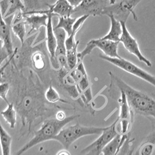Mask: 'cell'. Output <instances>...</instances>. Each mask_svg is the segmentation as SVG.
Wrapping results in <instances>:
<instances>
[{"instance_id":"obj_1","label":"cell","mask_w":155,"mask_h":155,"mask_svg":"<svg viewBox=\"0 0 155 155\" xmlns=\"http://www.w3.org/2000/svg\"><path fill=\"white\" fill-rule=\"evenodd\" d=\"M109 75L111 83L125 93L134 117L138 114L147 118H153L155 122V99L147 93L133 88L111 72H109Z\"/></svg>"},{"instance_id":"obj_2","label":"cell","mask_w":155,"mask_h":155,"mask_svg":"<svg viewBox=\"0 0 155 155\" xmlns=\"http://www.w3.org/2000/svg\"><path fill=\"white\" fill-rule=\"evenodd\" d=\"M79 117V115L70 116L62 121L55 118H47L39 130L35 132L34 137L31 140L13 155H22L36 145L48 140H53L55 137L67 124Z\"/></svg>"},{"instance_id":"obj_3","label":"cell","mask_w":155,"mask_h":155,"mask_svg":"<svg viewBox=\"0 0 155 155\" xmlns=\"http://www.w3.org/2000/svg\"><path fill=\"white\" fill-rule=\"evenodd\" d=\"M106 128V127H85L77 123L67 128H63L53 140L58 142L65 149L68 150L71 145L79 138L88 135H100Z\"/></svg>"},{"instance_id":"obj_4","label":"cell","mask_w":155,"mask_h":155,"mask_svg":"<svg viewBox=\"0 0 155 155\" xmlns=\"http://www.w3.org/2000/svg\"><path fill=\"white\" fill-rule=\"evenodd\" d=\"M142 0H120L114 4L110 5L104 9L102 15H113L120 22H126L131 14L135 21L138 18L135 13V8Z\"/></svg>"},{"instance_id":"obj_5","label":"cell","mask_w":155,"mask_h":155,"mask_svg":"<svg viewBox=\"0 0 155 155\" xmlns=\"http://www.w3.org/2000/svg\"><path fill=\"white\" fill-rule=\"evenodd\" d=\"M120 92V97L118 100L120 107L119 115L115 123V128L118 135H127L130 133L134 117L130 109L125 93Z\"/></svg>"},{"instance_id":"obj_6","label":"cell","mask_w":155,"mask_h":155,"mask_svg":"<svg viewBox=\"0 0 155 155\" xmlns=\"http://www.w3.org/2000/svg\"><path fill=\"white\" fill-rule=\"evenodd\" d=\"M99 57L107 62L112 64L117 67L123 70L134 76L139 78L155 87V77L148 73L146 71L140 68L137 65L125 60L122 57L110 58L105 55L100 54Z\"/></svg>"},{"instance_id":"obj_7","label":"cell","mask_w":155,"mask_h":155,"mask_svg":"<svg viewBox=\"0 0 155 155\" xmlns=\"http://www.w3.org/2000/svg\"><path fill=\"white\" fill-rule=\"evenodd\" d=\"M110 5L109 0H82L81 4L74 9L71 17L77 19L82 16L103 15L104 9Z\"/></svg>"},{"instance_id":"obj_8","label":"cell","mask_w":155,"mask_h":155,"mask_svg":"<svg viewBox=\"0 0 155 155\" xmlns=\"http://www.w3.org/2000/svg\"><path fill=\"white\" fill-rule=\"evenodd\" d=\"M117 134L115 128V123L106 127V128L102 132L99 137L93 141L92 143L83 149L81 153L84 155H100L104 147Z\"/></svg>"},{"instance_id":"obj_9","label":"cell","mask_w":155,"mask_h":155,"mask_svg":"<svg viewBox=\"0 0 155 155\" xmlns=\"http://www.w3.org/2000/svg\"><path fill=\"white\" fill-rule=\"evenodd\" d=\"M121 23L123 28V33L120 42L123 45L125 48L130 53L135 55L140 61L144 63L148 67H151L152 66V62L142 53L137 40L134 38L130 31H128L127 28L126 22H121Z\"/></svg>"},{"instance_id":"obj_10","label":"cell","mask_w":155,"mask_h":155,"mask_svg":"<svg viewBox=\"0 0 155 155\" xmlns=\"http://www.w3.org/2000/svg\"><path fill=\"white\" fill-rule=\"evenodd\" d=\"M34 14H47L48 16L47 23L46 27L47 47L48 53L50 55L52 62L53 63V62H57L55 60V50L57 47V41H56L54 31V26L53 25V17L54 16V15L52 13H51L48 11V9L44 10V11L41 9L37 12H35Z\"/></svg>"},{"instance_id":"obj_11","label":"cell","mask_w":155,"mask_h":155,"mask_svg":"<svg viewBox=\"0 0 155 155\" xmlns=\"http://www.w3.org/2000/svg\"><path fill=\"white\" fill-rule=\"evenodd\" d=\"M23 16L26 25H28L30 27V30L27 35L28 36L38 31L41 27H46L48 20V16L47 14H23Z\"/></svg>"},{"instance_id":"obj_12","label":"cell","mask_w":155,"mask_h":155,"mask_svg":"<svg viewBox=\"0 0 155 155\" xmlns=\"http://www.w3.org/2000/svg\"><path fill=\"white\" fill-rule=\"evenodd\" d=\"M92 42L94 44L96 48L101 50L104 55L110 58H120L118 53V45L120 42L114 41L109 40L103 39H93Z\"/></svg>"},{"instance_id":"obj_13","label":"cell","mask_w":155,"mask_h":155,"mask_svg":"<svg viewBox=\"0 0 155 155\" xmlns=\"http://www.w3.org/2000/svg\"><path fill=\"white\" fill-rule=\"evenodd\" d=\"M23 12H17L13 16L11 23V29L14 35L19 40L22 45H23L26 35V23L24 20Z\"/></svg>"},{"instance_id":"obj_14","label":"cell","mask_w":155,"mask_h":155,"mask_svg":"<svg viewBox=\"0 0 155 155\" xmlns=\"http://www.w3.org/2000/svg\"><path fill=\"white\" fill-rule=\"evenodd\" d=\"M0 38L4 41V47L11 56L14 53L12 40L11 34V24L4 19L0 8Z\"/></svg>"},{"instance_id":"obj_15","label":"cell","mask_w":155,"mask_h":155,"mask_svg":"<svg viewBox=\"0 0 155 155\" xmlns=\"http://www.w3.org/2000/svg\"><path fill=\"white\" fill-rule=\"evenodd\" d=\"M48 11L54 16L58 17L71 16L74 8H72L67 0H57L53 4H48Z\"/></svg>"},{"instance_id":"obj_16","label":"cell","mask_w":155,"mask_h":155,"mask_svg":"<svg viewBox=\"0 0 155 155\" xmlns=\"http://www.w3.org/2000/svg\"><path fill=\"white\" fill-rule=\"evenodd\" d=\"M155 150V123L152 132L142 142L138 147L135 155H152Z\"/></svg>"},{"instance_id":"obj_17","label":"cell","mask_w":155,"mask_h":155,"mask_svg":"<svg viewBox=\"0 0 155 155\" xmlns=\"http://www.w3.org/2000/svg\"><path fill=\"white\" fill-rule=\"evenodd\" d=\"M107 16L110 18L111 22L110 29L108 33L101 39L120 42L121 36L123 33L121 23L119 21L117 20L113 15H109Z\"/></svg>"},{"instance_id":"obj_18","label":"cell","mask_w":155,"mask_h":155,"mask_svg":"<svg viewBox=\"0 0 155 155\" xmlns=\"http://www.w3.org/2000/svg\"><path fill=\"white\" fill-rule=\"evenodd\" d=\"M128 134L127 135H117L116 136L111 140L106 146L103 149L101 153L103 155H116L120 147L124 143Z\"/></svg>"},{"instance_id":"obj_19","label":"cell","mask_w":155,"mask_h":155,"mask_svg":"<svg viewBox=\"0 0 155 155\" xmlns=\"http://www.w3.org/2000/svg\"><path fill=\"white\" fill-rule=\"evenodd\" d=\"M89 17V16L87 15L82 16L77 19L73 26L72 31L71 35L67 36V38L65 41V46L67 50H70L76 45L77 41L75 40V36L78 32L81 29L84 23H85V22Z\"/></svg>"},{"instance_id":"obj_20","label":"cell","mask_w":155,"mask_h":155,"mask_svg":"<svg viewBox=\"0 0 155 155\" xmlns=\"http://www.w3.org/2000/svg\"><path fill=\"white\" fill-rule=\"evenodd\" d=\"M54 31L57 41V47L55 54L56 60V57L58 56L66 55L67 49L65 46V41L68 36L67 33L62 29H57L54 27Z\"/></svg>"},{"instance_id":"obj_21","label":"cell","mask_w":155,"mask_h":155,"mask_svg":"<svg viewBox=\"0 0 155 155\" xmlns=\"http://www.w3.org/2000/svg\"><path fill=\"white\" fill-rule=\"evenodd\" d=\"M12 138L0 121V146L2 155H11Z\"/></svg>"},{"instance_id":"obj_22","label":"cell","mask_w":155,"mask_h":155,"mask_svg":"<svg viewBox=\"0 0 155 155\" xmlns=\"http://www.w3.org/2000/svg\"><path fill=\"white\" fill-rule=\"evenodd\" d=\"M1 114L9 125L10 128H15L17 123V111L13 103L10 102L7 107L1 112Z\"/></svg>"},{"instance_id":"obj_23","label":"cell","mask_w":155,"mask_h":155,"mask_svg":"<svg viewBox=\"0 0 155 155\" xmlns=\"http://www.w3.org/2000/svg\"><path fill=\"white\" fill-rule=\"evenodd\" d=\"M58 21L57 25L54 26L57 29H62L67 34V36H70L72 31L73 26L75 22L77 19L71 16L67 17H58Z\"/></svg>"},{"instance_id":"obj_24","label":"cell","mask_w":155,"mask_h":155,"mask_svg":"<svg viewBox=\"0 0 155 155\" xmlns=\"http://www.w3.org/2000/svg\"><path fill=\"white\" fill-rule=\"evenodd\" d=\"M45 97L47 101L50 104H54L57 102H61L63 103H68L65 99H63L57 91L52 85L49 86L45 92Z\"/></svg>"},{"instance_id":"obj_25","label":"cell","mask_w":155,"mask_h":155,"mask_svg":"<svg viewBox=\"0 0 155 155\" xmlns=\"http://www.w3.org/2000/svg\"><path fill=\"white\" fill-rule=\"evenodd\" d=\"M79 44V41L78 40L76 45L70 50H67L66 57L70 71L74 70L77 66L79 61L78 58V47Z\"/></svg>"},{"instance_id":"obj_26","label":"cell","mask_w":155,"mask_h":155,"mask_svg":"<svg viewBox=\"0 0 155 155\" xmlns=\"http://www.w3.org/2000/svg\"><path fill=\"white\" fill-rule=\"evenodd\" d=\"M134 141L135 138H131L129 134L116 155H134Z\"/></svg>"},{"instance_id":"obj_27","label":"cell","mask_w":155,"mask_h":155,"mask_svg":"<svg viewBox=\"0 0 155 155\" xmlns=\"http://www.w3.org/2000/svg\"><path fill=\"white\" fill-rule=\"evenodd\" d=\"M21 1L24 6V15L30 14L41 10L39 0H21Z\"/></svg>"},{"instance_id":"obj_28","label":"cell","mask_w":155,"mask_h":155,"mask_svg":"<svg viewBox=\"0 0 155 155\" xmlns=\"http://www.w3.org/2000/svg\"><path fill=\"white\" fill-rule=\"evenodd\" d=\"M96 47L95 46L94 44L92 42V40L89 41L87 43L85 48L82 51L78 53V58L79 62H83V60L86 56L90 54L93 51V49H94Z\"/></svg>"},{"instance_id":"obj_29","label":"cell","mask_w":155,"mask_h":155,"mask_svg":"<svg viewBox=\"0 0 155 155\" xmlns=\"http://www.w3.org/2000/svg\"><path fill=\"white\" fill-rule=\"evenodd\" d=\"M10 85L8 82H4L0 84V98L4 101L7 104V105L10 103L7 97Z\"/></svg>"},{"instance_id":"obj_30","label":"cell","mask_w":155,"mask_h":155,"mask_svg":"<svg viewBox=\"0 0 155 155\" xmlns=\"http://www.w3.org/2000/svg\"><path fill=\"white\" fill-rule=\"evenodd\" d=\"M17 52H18V48H16L15 49H14V53L11 55V56H9V58L8 61H7L2 66H1L0 67V84L4 82V75L5 70H6V68L8 67V65L10 64V63L12 61V60L14 58Z\"/></svg>"},{"instance_id":"obj_31","label":"cell","mask_w":155,"mask_h":155,"mask_svg":"<svg viewBox=\"0 0 155 155\" xmlns=\"http://www.w3.org/2000/svg\"><path fill=\"white\" fill-rule=\"evenodd\" d=\"M10 55L8 54V51L6 48L4 47L0 51V67L3 62L7 59L8 57Z\"/></svg>"},{"instance_id":"obj_32","label":"cell","mask_w":155,"mask_h":155,"mask_svg":"<svg viewBox=\"0 0 155 155\" xmlns=\"http://www.w3.org/2000/svg\"><path fill=\"white\" fill-rule=\"evenodd\" d=\"M55 118L60 121L64 120L67 118L65 113L62 110H59L58 111H57L55 114Z\"/></svg>"},{"instance_id":"obj_33","label":"cell","mask_w":155,"mask_h":155,"mask_svg":"<svg viewBox=\"0 0 155 155\" xmlns=\"http://www.w3.org/2000/svg\"><path fill=\"white\" fill-rule=\"evenodd\" d=\"M67 1L70 4V5L74 9L81 4L82 0H67Z\"/></svg>"},{"instance_id":"obj_34","label":"cell","mask_w":155,"mask_h":155,"mask_svg":"<svg viewBox=\"0 0 155 155\" xmlns=\"http://www.w3.org/2000/svg\"><path fill=\"white\" fill-rule=\"evenodd\" d=\"M56 155H71L67 149H63L60 150Z\"/></svg>"},{"instance_id":"obj_35","label":"cell","mask_w":155,"mask_h":155,"mask_svg":"<svg viewBox=\"0 0 155 155\" xmlns=\"http://www.w3.org/2000/svg\"><path fill=\"white\" fill-rule=\"evenodd\" d=\"M4 47V41L2 39L0 38V51L3 48V47Z\"/></svg>"},{"instance_id":"obj_36","label":"cell","mask_w":155,"mask_h":155,"mask_svg":"<svg viewBox=\"0 0 155 155\" xmlns=\"http://www.w3.org/2000/svg\"><path fill=\"white\" fill-rule=\"evenodd\" d=\"M109 2L110 5H113L116 2V0H109Z\"/></svg>"}]
</instances>
